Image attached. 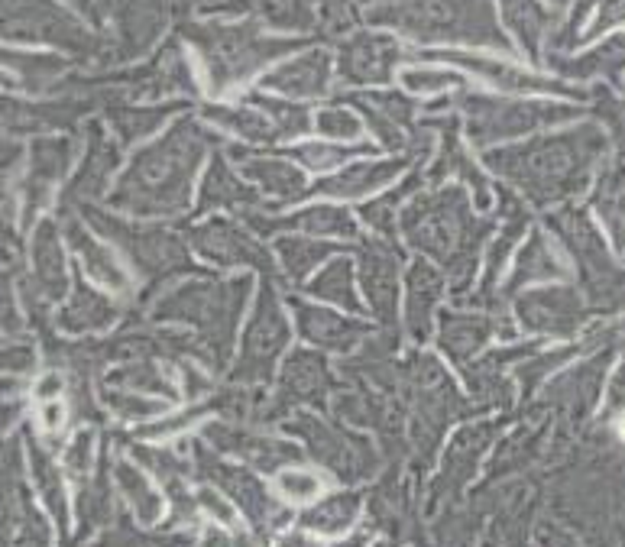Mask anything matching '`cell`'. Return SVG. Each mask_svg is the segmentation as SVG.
Instances as JSON below:
<instances>
[{"mask_svg": "<svg viewBox=\"0 0 625 547\" xmlns=\"http://www.w3.org/2000/svg\"><path fill=\"white\" fill-rule=\"evenodd\" d=\"M298 334L302 340H308L311 347L318 350H334V353H350L357 350L366 337H370V324H363L357 318H350L347 311L337 308H324L315 302H305V298H289Z\"/></svg>", "mask_w": 625, "mask_h": 547, "instance_id": "9", "label": "cell"}, {"mask_svg": "<svg viewBox=\"0 0 625 547\" xmlns=\"http://www.w3.org/2000/svg\"><path fill=\"white\" fill-rule=\"evenodd\" d=\"M276 547H321V541L315 538V531H285V535L276 541Z\"/></svg>", "mask_w": 625, "mask_h": 547, "instance_id": "37", "label": "cell"}, {"mask_svg": "<svg viewBox=\"0 0 625 547\" xmlns=\"http://www.w3.org/2000/svg\"><path fill=\"white\" fill-rule=\"evenodd\" d=\"M211 208H230V211L250 214L256 208V195L243 188L240 182L230 179L221 166H214V172L208 175V182H205V188H201V198H198V211H211Z\"/></svg>", "mask_w": 625, "mask_h": 547, "instance_id": "26", "label": "cell"}, {"mask_svg": "<svg viewBox=\"0 0 625 547\" xmlns=\"http://www.w3.org/2000/svg\"><path fill=\"white\" fill-rule=\"evenodd\" d=\"M334 547H370V538H366V535H350L344 541H337Z\"/></svg>", "mask_w": 625, "mask_h": 547, "instance_id": "40", "label": "cell"}, {"mask_svg": "<svg viewBox=\"0 0 625 547\" xmlns=\"http://www.w3.org/2000/svg\"><path fill=\"white\" fill-rule=\"evenodd\" d=\"M253 276H230L221 279L214 272H201L188 282H175L159 295L153 305L156 321L169 324H188L198 337L205 360L214 366H224L234 344L237 321L243 314V305L250 302Z\"/></svg>", "mask_w": 625, "mask_h": 547, "instance_id": "2", "label": "cell"}, {"mask_svg": "<svg viewBox=\"0 0 625 547\" xmlns=\"http://www.w3.org/2000/svg\"><path fill=\"white\" fill-rule=\"evenodd\" d=\"M276 492L292 505H308L318 499L321 492V480L315 473H308L302 467H285L276 473Z\"/></svg>", "mask_w": 625, "mask_h": 547, "instance_id": "30", "label": "cell"}, {"mask_svg": "<svg viewBox=\"0 0 625 547\" xmlns=\"http://www.w3.org/2000/svg\"><path fill=\"white\" fill-rule=\"evenodd\" d=\"M619 437H622V441H625V418L619 421Z\"/></svg>", "mask_w": 625, "mask_h": 547, "instance_id": "41", "label": "cell"}, {"mask_svg": "<svg viewBox=\"0 0 625 547\" xmlns=\"http://www.w3.org/2000/svg\"><path fill=\"white\" fill-rule=\"evenodd\" d=\"M250 179L260 182L269 195H276L279 201H298L305 195V179L295 169L282 166V162H269V159H256L247 166Z\"/></svg>", "mask_w": 625, "mask_h": 547, "instance_id": "28", "label": "cell"}, {"mask_svg": "<svg viewBox=\"0 0 625 547\" xmlns=\"http://www.w3.org/2000/svg\"><path fill=\"white\" fill-rule=\"evenodd\" d=\"M570 308H574V295L561 289H535L515 298V314L528 331H561Z\"/></svg>", "mask_w": 625, "mask_h": 547, "instance_id": "19", "label": "cell"}, {"mask_svg": "<svg viewBox=\"0 0 625 547\" xmlns=\"http://www.w3.org/2000/svg\"><path fill=\"white\" fill-rule=\"evenodd\" d=\"M205 437L217 450H224V454L243 457L247 463H253V467L269 470V473H279L289 467V463L302 460V450L289 441H279V437L237 431V428H224V425H208Z\"/></svg>", "mask_w": 625, "mask_h": 547, "instance_id": "13", "label": "cell"}, {"mask_svg": "<svg viewBox=\"0 0 625 547\" xmlns=\"http://www.w3.org/2000/svg\"><path fill=\"white\" fill-rule=\"evenodd\" d=\"M357 515H360L357 492H334V496H324L302 512V528L315 531V535L337 538L357 525Z\"/></svg>", "mask_w": 625, "mask_h": 547, "instance_id": "20", "label": "cell"}, {"mask_svg": "<svg viewBox=\"0 0 625 547\" xmlns=\"http://www.w3.org/2000/svg\"><path fill=\"white\" fill-rule=\"evenodd\" d=\"M292 340V327L285 321V311L279 305L276 282L263 279L260 292L253 298V314L247 321V331L240 340V357L234 366L237 382H263L276 373L279 357Z\"/></svg>", "mask_w": 625, "mask_h": 547, "instance_id": "5", "label": "cell"}, {"mask_svg": "<svg viewBox=\"0 0 625 547\" xmlns=\"http://www.w3.org/2000/svg\"><path fill=\"white\" fill-rule=\"evenodd\" d=\"M39 412H43V428L46 431H59L62 428V421H65V405L62 402L49 399V402H43Z\"/></svg>", "mask_w": 625, "mask_h": 547, "instance_id": "36", "label": "cell"}, {"mask_svg": "<svg viewBox=\"0 0 625 547\" xmlns=\"http://www.w3.org/2000/svg\"><path fill=\"white\" fill-rule=\"evenodd\" d=\"M208 473L217 480V489H224L230 502L250 515V522L260 531H273L279 522H285V512L279 509V502H273L269 489L256 480L250 470L227 467L221 460H208Z\"/></svg>", "mask_w": 625, "mask_h": 547, "instance_id": "12", "label": "cell"}, {"mask_svg": "<svg viewBox=\"0 0 625 547\" xmlns=\"http://www.w3.org/2000/svg\"><path fill=\"white\" fill-rule=\"evenodd\" d=\"M33 263H36V289L49 302H59L69 289V269H65V253L49 227L39 230L33 246Z\"/></svg>", "mask_w": 625, "mask_h": 547, "instance_id": "22", "label": "cell"}, {"mask_svg": "<svg viewBox=\"0 0 625 547\" xmlns=\"http://www.w3.org/2000/svg\"><path fill=\"white\" fill-rule=\"evenodd\" d=\"M557 272H561V263H557V256L548 246V240L545 237H532L519 250V259H515L506 289H519V285H525V282L554 279Z\"/></svg>", "mask_w": 625, "mask_h": 547, "instance_id": "25", "label": "cell"}, {"mask_svg": "<svg viewBox=\"0 0 625 547\" xmlns=\"http://www.w3.org/2000/svg\"><path fill=\"white\" fill-rule=\"evenodd\" d=\"M111 547H172V538H140V535H124Z\"/></svg>", "mask_w": 625, "mask_h": 547, "instance_id": "38", "label": "cell"}, {"mask_svg": "<svg viewBox=\"0 0 625 547\" xmlns=\"http://www.w3.org/2000/svg\"><path fill=\"white\" fill-rule=\"evenodd\" d=\"M324 75H328L324 59L308 56V59H298L292 65H285L282 72H276L273 78H269V85L282 88V91H292V94H315V91L324 88Z\"/></svg>", "mask_w": 625, "mask_h": 547, "instance_id": "29", "label": "cell"}, {"mask_svg": "<svg viewBox=\"0 0 625 547\" xmlns=\"http://www.w3.org/2000/svg\"><path fill=\"white\" fill-rule=\"evenodd\" d=\"M273 253H276V263L282 266V276L289 282H295V285H305V279L311 276V272L321 269L328 259H334L337 253H341V246L285 234V237L276 240Z\"/></svg>", "mask_w": 625, "mask_h": 547, "instance_id": "17", "label": "cell"}, {"mask_svg": "<svg viewBox=\"0 0 625 547\" xmlns=\"http://www.w3.org/2000/svg\"><path fill=\"white\" fill-rule=\"evenodd\" d=\"M91 454H94V437H91V431H81L69 444V450H65V463H69V470L75 476H81L91 467Z\"/></svg>", "mask_w": 625, "mask_h": 547, "instance_id": "33", "label": "cell"}, {"mask_svg": "<svg viewBox=\"0 0 625 547\" xmlns=\"http://www.w3.org/2000/svg\"><path fill=\"white\" fill-rule=\"evenodd\" d=\"M120 318V308L114 305V298H107L101 292L88 289L85 282H75L72 302L62 311V324L69 331H104Z\"/></svg>", "mask_w": 625, "mask_h": 547, "instance_id": "21", "label": "cell"}, {"mask_svg": "<svg viewBox=\"0 0 625 547\" xmlns=\"http://www.w3.org/2000/svg\"><path fill=\"white\" fill-rule=\"evenodd\" d=\"M305 292L311 298L328 302L331 308H344V311L363 308L360 295H357V263H353V256L328 259V263L318 269V276L305 282Z\"/></svg>", "mask_w": 625, "mask_h": 547, "instance_id": "16", "label": "cell"}, {"mask_svg": "<svg viewBox=\"0 0 625 547\" xmlns=\"http://www.w3.org/2000/svg\"><path fill=\"white\" fill-rule=\"evenodd\" d=\"M188 240H192V250L217 269H253L269 282L279 279L276 253L266 250L260 240H253V234H247L234 221H208L195 227Z\"/></svg>", "mask_w": 625, "mask_h": 547, "instance_id": "6", "label": "cell"}, {"mask_svg": "<svg viewBox=\"0 0 625 547\" xmlns=\"http://www.w3.org/2000/svg\"><path fill=\"white\" fill-rule=\"evenodd\" d=\"M250 227L260 234H276V230H302L308 237L324 240H360V230L353 217L331 204H318V208H305L302 214H292L285 221H266L260 214H250Z\"/></svg>", "mask_w": 625, "mask_h": 547, "instance_id": "14", "label": "cell"}, {"mask_svg": "<svg viewBox=\"0 0 625 547\" xmlns=\"http://www.w3.org/2000/svg\"><path fill=\"white\" fill-rule=\"evenodd\" d=\"M114 408L124 418H133V421H146V418H156L166 412V402H156V399H143V395H114Z\"/></svg>", "mask_w": 625, "mask_h": 547, "instance_id": "32", "label": "cell"}, {"mask_svg": "<svg viewBox=\"0 0 625 547\" xmlns=\"http://www.w3.org/2000/svg\"><path fill=\"white\" fill-rule=\"evenodd\" d=\"M502 321L496 314L486 311H457V308H444L438 311V347L441 353H447L454 363H470L477 353H483V347L499 334Z\"/></svg>", "mask_w": 625, "mask_h": 547, "instance_id": "10", "label": "cell"}, {"mask_svg": "<svg viewBox=\"0 0 625 547\" xmlns=\"http://www.w3.org/2000/svg\"><path fill=\"white\" fill-rule=\"evenodd\" d=\"M117 480H120V489H124V496L130 502L133 515H137L143 525L159 522V515H162V496H159L153 486H149V476L140 473L137 467H130V463H120V467H117Z\"/></svg>", "mask_w": 625, "mask_h": 547, "instance_id": "27", "label": "cell"}, {"mask_svg": "<svg viewBox=\"0 0 625 547\" xmlns=\"http://www.w3.org/2000/svg\"><path fill=\"white\" fill-rule=\"evenodd\" d=\"M198 159L195 143H182V136H169L156 153L137 162L133 179L120 188L117 204L143 217H172L188 208V185Z\"/></svg>", "mask_w": 625, "mask_h": 547, "instance_id": "3", "label": "cell"}, {"mask_svg": "<svg viewBox=\"0 0 625 547\" xmlns=\"http://www.w3.org/2000/svg\"><path fill=\"white\" fill-rule=\"evenodd\" d=\"M318 127L328 133V136H357L360 133V123L353 120V114L347 111H324Z\"/></svg>", "mask_w": 625, "mask_h": 547, "instance_id": "35", "label": "cell"}, {"mask_svg": "<svg viewBox=\"0 0 625 547\" xmlns=\"http://www.w3.org/2000/svg\"><path fill=\"white\" fill-rule=\"evenodd\" d=\"M98 227L111 237L120 253L130 259L137 279H143V298L162 295L175 285L179 276H201L205 269L195 266L192 250L182 243L179 234H172L166 227H137L124 221H111V217H98Z\"/></svg>", "mask_w": 625, "mask_h": 547, "instance_id": "4", "label": "cell"}, {"mask_svg": "<svg viewBox=\"0 0 625 547\" xmlns=\"http://www.w3.org/2000/svg\"><path fill=\"white\" fill-rule=\"evenodd\" d=\"M195 499H198V509H201V512H208L217 525H224V528H234V525H237L234 502L227 499V492H224V489H217V486H201Z\"/></svg>", "mask_w": 625, "mask_h": 547, "instance_id": "31", "label": "cell"}, {"mask_svg": "<svg viewBox=\"0 0 625 547\" xmlns=\"http://www.w3.org/2000/svg\"><path fill=\"white\" fill-rule=\"evenodd\" d=\"M353 253H357V282L363 289V302L370 305L383 331H396L402 253L389 240H360V250Z\"/></svg>", "mask_w": 625, "mask_h": 547, "instance_id": "7", "label": "cell"}, {"mask_svg": "<svg viewBox=\"0 0 625 547\" xmlns=\"http://www.w3.org/2000/svg\"><path fill=\"white\" fill-rule=\"evenodd\" d=\"M292 428L308 441V450L315 454V460L341 476V480H360V476L373 473L376 457L370 444L360 441V437H350L347 431H337L318 418H295Z\"/></svg>", "mask_w": 625, "mask_h": 547, "instance_id": "8", "label": "cell"}, {"mask_svg": "<svg viewBox=\"0 0 625 547\" xmlns=\"http://www.w3.org/2000/svg\"><path fill=\"white\" fill-rule=\"evenodd\" d=\"M399 166L396 162H379V166H353L347 172H341L337 179H328L321 185L324 195L331 198H363L370 191L383 188L386 182L396 179Z\"/></svg>", "mask_w": 625, "mask_h": 547, "instance_id": "24", "label": "cell"}, {"mask_svg": "<svg viewBox=\"0 0 625 547\" xmlns=\"http://www.w3.org/2000/svg\"><path fill=\"white\" fill-rule=\"evenodd\" d=\"M347 153L344 149H337V146H305V149H298V159L305 162L308 169H331L334 162H341Z\"/></svg>", "mask_w": 625, "mask_h": 547, "instance_id": "34", "label": "cell"}, {"mask_svg": "<svg viewBox=\"0 0 625 547\" xmlns=\"http://www.w3.org/2000/svg\"><path fill=\"white\" fill-rule=\"evenodd\" d=\"M59 389H62V379L59 376H46L43 382H39V399H43V402H49V399H56V395H59Z\"/></svg>", "mask_w": 625, "mask_h": 547, "instance_id": "39", "label": "cell"}, {"mask_svg": "<svg viewBox=\"0 0 625 547\" xmlns=\"http://www.w3.org/2000/svg\"><path fill=\"white\" fill-rule=\"evenodd\" d=\"M444 285L447 276L431 259L418 256L409 263V272H405V324H409V334L415 340L434 334V318H438Z\"/></svg>", "mask_w": 625, "mask_h": 547, "instance_id": "11", "label": "cell"}, {"mask_svg": "<svg viewBox=\"0 0 625 547\" xmlns=\"http://www.w3.org/2000/svg\"><path fill=\"white\" fill-rule=\"evenodd\" d=\"M489 437H493V425L460 431V437L451 444V450H447L444 473H441V486H438L441 492L464 486V480L473 473V467H477V457L486 450Z\"/></svg>", "mask_w": 625, "mask_h": 547, "instance_id": "23", "label": "cell"}, {"mask_svg": "<svg viewBox=\"0 0 625 547\" xmlns=\"http://www.w3.org/2000/svg\"><path fill=\"white\" fill-rule=\"evenodd\" d=\"M282 399L289 402H321L331 392V366L315 350H295L285 357L279 373Z\"/></svg>", "mask_w": 625, "mask_h": 547, "instance_id": "15", "label": "cell"}, {"mask_svg": "<svg viewBox=\"0 0 625 547\" xmlns=\"http://www.w3.org/2000/svg\"><path fill=\"white\" fill-rule=\"evenodd\" d=\"M72 246L78 259L85 263V272L88 276L104 285V289H111L117 295H130L133 292V276L120 266V259L114 250H107V246H101L98 240H91L88 234H81V230L75 227L72 230Z\"/></svg>", "mask_w": 625, "mask_h": 547, "instance_id": "18", "label": "cell"}, {"mask_svg": "<svg viewBox=\"0 0 625 547\" xmlns=\"http://www.w3.org/2000/svg\"><path fill=\"white\" fill-rule=\"evenodd\" d=\"M402 237L415 253L444 269L457 295H470L480 256L486 250L489 221L473 217L464 191L447 188L441 195L415 201L402 214Z\"/></svg>", "mask_w": 625, "mask_h": 547, "instance_id": "1", "label": "cell"}]
</instances>
